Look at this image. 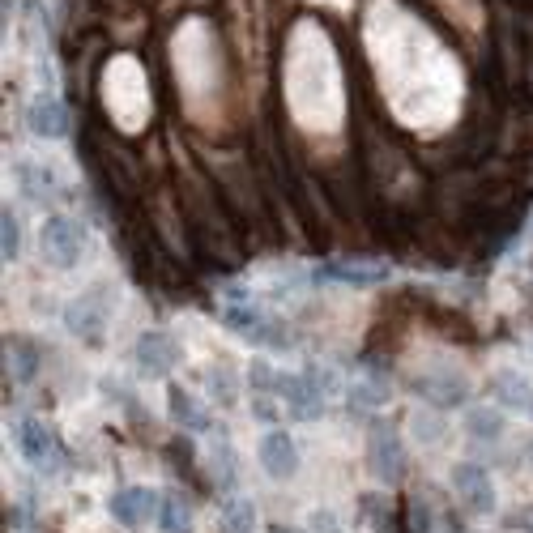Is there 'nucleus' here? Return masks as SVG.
Instances as JSON below:
<instances>
[{"mask_svg": "<svg viewBox=\"0 0 533 533\" xmlns=\"http://www.w3.org/2000/svg\"><path fill=\"white\" fill-rule=\"evenodd\" d=\"M222 320L235 337H244V342L261 346V350H290L295 346V337L286 333V325H278L269 312L256 308L252 295H244V290H231V303L222 308Z\"/></svg>", "mask_w": 533, "mask_h": 533, "instance_id": "obj_1", "label": "nucleus"}, {"mask_svg": "<svg viewBox=\"0 0 533 533\" xmlns=\"http://www.w3.org/2000/svg\"><path fill=\"white\" fill-rule=\"evenodd\" d=\"M39 252H43L47 265L73 269L86 256V226L69 214H52L39 226Z\"/></svg>", "mask_w": 533, "mask_h": 533, "instance_id": "obj_2", "label": "nucleus"}, {"mask_svg": "<svg viewBox=\"0 0 533 533\" xmlns=\"http://www.w3.org/2000/svg\"><path fill=\"white\" fill-rule=\"evenodd\" d=\"M367 465H371V474H376V482H384V487H393V482L406 478V444H401L397 427L371 423V431H367Z\"/></svg>", "mask_w": 533, "mask_h": 533, "instance_id": "obj_3", "label": "nucleus"}, {"mask_svg": "<svg viewBox=\"0 0 533 533\" xmlns=\"http://www.w3.org/2000/svg\"><path fill=\"white\" fill-rule=\"evenodd\" d=\"M111 320V295L103 286L86 290V295H77L69 308H64V325H69L73 337H82L86 346H103V329Z\"/></svg>", "mask_w": 533, "mask_h": 533, "instance_id": "obj_4", "label": "nucleus"}, {"mask_svg": "<svg viewBox=\"0 0 533 533\" xmlns=\"http://www.w3.org/2000/svg\"><path fill=\"white\" fill-rule=\"evenodd\" d=\"M18 452L35 465L39 474H56L64 461V448L56 440V431L43 423V418H22L18 423Z\"/></svg>", "mask_w": 533, "mask_h": 533, "instance_id": "obj_5", "label": "nucleus"}, {"mask_svg": "<svg viewBox=\"0 0 533 533\" xmlns=\"http://www.w3.org/2000/svg\"><path fill=\"white\" fill-rule=\"evenodd\" d=\"M452 491L461 495V504L470 508L474 516H491V512L499 508L495 482H491V474H487V465H478V461L452 465Z\"/></svg>", "mask_w": 533, "mask_h": 533, "instance_id": "obj_6", "label": "nucleus"}, {"mask_svg": "<svg viewBox=\"0 0 533 533\" xmlns=\"http://www.w3.org/2000/svg\"><path fill=\"white\" fill-rule=\"evenodd\" d=\"M133 359L145 380H163L167 371L180 363V342H175L167 329H145L133 346Z\"/></svg>", "mask_w": 533, "mask_h": 533, "instance_id": "obj_7", "label": "nucleus"}, {"mask_svg": "<svg viewBox=\"0 0 533 533\" xmlns=\"http://www.w3.org/2000/svg\"><path fill=\"white\" fill-rule=\"evenodd\" d=\"M273 393H278V401L299 423H316V418L325 414V397L312 389V380L303 376V371H278V389Z\"/></svg>", "mask_w": 533, "mask_h": 533, "instance_id": "obj_8", "label": "nucleus"}, {"mask_svg": "<svg viewBox=\"0 0 533 533\" xmlns=\"http://www.w3.org/2000/svg\"><path fill=\"white\" fill-rule=\"evenodd\" d=\"M107 508L124 529H145L158 512H163V495L150 491V487H120L107 499Z\"/></svg>", "mask_w": 533, "mask_h": 533, "instance_id": "obj_9", "label": "nucleus"}, {"mask_svg": "<svg viewBox=\"0 0 533 533\" xmlns=\"http://www.w3.org/2000/svg\"><path fill=\"white\" fill-rule=\"evenodd\" d=\"M261 465L273 482H290L299 474V444L290 431H265L261 435Z\"/></svg>", "mask_w": 533, "mask_h": 533, "instance_id": "obj_10", "label": "nucleus"}, {"mask_svg": "<svg viewBox=\"0 0 533 533\" xmlns=\"http://www.w3.org/2000/svg\"><path fill=\"white\" fill-rule=\"evenodd\" d=\"M26 128L43 141H64L69 137V107L56 94H35L26 107Z\"/></svg>", "mask_w": 533, "mask_h": 533, "instance_id": "obj_11", "label": "nucleus"}, {"mask_svg": "<svg viewBox=\"0 0 533 533\" xmlns=\"http://www.w3.org/2000/svg\"><path fill=\"white\" fill-rule=\"evenodd\" d=\"M13 175H18V188L39 205H52V201L64 197V184H60L56 167L39 163V158H18V163H13Z\"/></svg>", "mask_w": 533, "mask_h": 533, "instance_id": "obj_12", "label": "nucleus"}, {"mask_svg": "<svg viewBox=\"0 0 533 533\" xmlns=\"http://www.w3.org/2000/svg\"><path fill=\"white\" fill-rule=\"evenodd\" d=\"M414 389L423 393L435 410H457L470 401V384H465L461 376H452V371H427V376L414 380Z\"/></svg>", "mask_w": 533, "mask_h": 533, "instance_id": "obj_13", "label": "nucleus"}, {"mask_svg": "<svg viewBox=\"0 0 533 533\" xmlns=\"http://www.w3.org/2000/svg\"><path fill=\"white\" fill-rule=\"evenodd\" d=\"M320 278L342 282V286H384L389 282V265H363V261H329L320 269Z\"/></svg>", "mask_w": 533, "mask_h": 533, "instance_id": "obj_14", "label": "nucleus"}, {"mask_svg": "<svg viewBox=\"0 0 533 533\" xmlns=\"http://www.w3.org/2000/svg\"><path fill=\"white\" fill-rule=\"evenodd\" d=\"M491 397L504 410H533V389H529V380L516 367L495 371V376H491Z\"/></svg>", "mask_w": 533, "mask_h": 533, "instance_id": "obj_15", "label": "nucleus"}, {"mask_svg": "<svg viewBox=\"0 0 533 533\" xmlns=\"http://www.w3.org/2000/svg\"><path fill=\"white\" fill-rule=\"evenodd\" d=\"M350 410H384V401H389V380L380 376L376 367H363L359 380L350 384Z\"/></svg>", "mask_w": 533, "mask_h": 533, "instance_id": "obj_16", "label": "nucleus"}, {"mask_svg": "<svg viewBox=\"0 0 533 533\" xmlns=\"http://www.w3.org/2000/svg\"><path fill=\"white\" fill-rule=\"evenodd\" d=\"M504 431H508V418L495 406H474L470 414H465V435H470L474 444H499Z\"/></svg>", "mask_w": 533, "mask_h": 533, "instance_id": "obj_17", "label": "nucleus"}, {"mask_svg": "<svg viewBox=\"0 0 533 533\" xmlns=\"http://www.w3.org/2000/svg\"><path fill=\"white\" fill-rule=\"evenodd\" d=\"M209 470H214V487H222V491H231L239 482V452L222 435V427H218V440L209 444Z\"/></svg>", "mask_w": 533, "mask_h": 533, "instance_id": "obj_18", "label": "nucleus"}, {"mask_svg": "<svg viewBox=\"0 0 533 533\" xmlns=\"http://www.w3.org/2000/svg\"><path fill=\"white\" fill-rule=\"evenodd\" d=\"M167 397H171V418H175V423H180L184 431H201V435H205V431H218L214 423H209V414L197 406V397H192L188 389H171Z\"/></svg>", "mask_w": 533, "mask_h": 533, "instance_id": "obj_19", "label": "nucleus"}, {"mask_svg": "<svg viewBox=\"0 0 533 533\" xmlns=\"http://www.w3.org/2000/svg\"><path fill=\"white\" fill-rule=\"evenodd\" d=\"M158 529H163V533H192V504H188L180 491H167V495H163Z\"/></svg>", "mask_w": 533, "mask_h": 533, "instance_id": "obj_20", "label": "nucleus"}, {"mask_svg": "<svg viewBox=\"0 0 533 533\" xmlns=\"http://www.w3.org/2000/svg\"><path fill=\"white\" fill-rule=\"evenodd\" d=\"M222 533H256V504L248 495L226 499L222 508Z\"/></svg>", "mask_w": 533, "mask_h": 533, "instance_id": "obj_21", "label": "nucleus"}, {"mask_svg": "<svg viewBox=\"0 0 533 533\" xmlns=\"http://www.w3.org/2000/svg\"><path fill=\"white\" fill-rule=\"evenodd\" d=\"M5 354H9L13 376H18V380H30L39 371V350H35V342H26V337H9Z\"/></svg>", "mask_w": 533, "mask_h": 533, "instance_id": "obj_22", "label": "nucleus"}, {"mask_svg": "<svg viewBox=\"0 0 533 533\" xmlns=\"http://www.w3.org/2000/svg\"><path fill=\"white\" fill-rule=\"evenodd\" d=\"M0 256L13 265L22 256V218H18V209H9L5 205V214H0Z\"/></svg>", "mask_w": 533, "mask_h": 533, "instance_id": "obj_23", "label": "nucleus"}, {"mask_svg": "<svg viewBox=\"0 0 533 533\" xmlns=\"http://www.w3.org/2000/svg\"><path fill=\"white\" fill-rule=\"evenodd\" d=\"M205 389H209V397H214L218 406H235V401H239V384H235V376L226 367H209L205 371Z\"/></svg>", "mask_w": 533, "mask_h": 533, "instance_id": "obj_24", "label": "nucleus"}, {"mask_svg": "<svg viewBox=\"0 0 533 533\" xmlns=\"http://www.w3.org/2000/svg\"><path fill=\"white\" fill-rule=\"evenodd\" d=\"M410 427H414V440L423 444V448H435V444L444 440V418L435 414V410H414Z\"/></svg>", "mask_w": 533, "mask_h": 533, "instance_id": "obj_25", "label": "nucleus"}, {"mask_svg": "<svg viewBox=\"0 0 533 533\" xmlns=\"http://www.w3.org/2000/svg\"><path fill=\"white\" fill-rule=\"evenodd\" d=\"M303 376L312 380V389H316L320 397H333V393H337V376H333L325 363H308V367H303Z\"/></svg>", "mask_w": 533, "mask_h": 533, "instance_id": "obj_26", "label": "nucleus"}, {"mask_svg": "<svg viewBox=\"0 0 533 533\" xmlns=\"http://www.w3.org/2000/svg\"><path fill=\"white\" fill-rule=\"evenodd\" d=\"M308 529H312V533H346V529H342V516L329 512V508H312Z\"/></svg>", "mask_w": 533, "mask_h": 533, "instance_id": "obj_27", "label": "nucleus"}, {"mask_svg": "<svg viewBox=\"0 0 533 533\" xmlns=\"http://www.w3.org/2000/svg\"><path fill=\"white\" fill-rule=\"evenodd\" d=\"M273 533H295V529H286V525H278V529H273Z\"/></svg>", "mask_w": 533, "mask_h": 533, "instance_id": "obj_28", "label": "nucleus"}]
</instances>
